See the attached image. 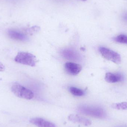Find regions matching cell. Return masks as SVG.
<instances>
[{
    "label": "cell",
    "instance_id": "obj_10",
    "mask_svg": "<svg viewBox=\"0 0 127 127\" xmlns=\"http://www.w3.org/2000/svg\"><path fill=\"white\" fill-rule=\"evenodd\" d=\"M69 92L73 95L76 96H82L85 94L84 91L75 87H70Z\"/></svg>",
    "mask_w": 127,
    "mask_h": 127
},
{
    "label": "cell",
    "instance_id": "obj_16",
    "mask_svg": "<svg viewBox=\"0 0 127 127\" xmlns=\"http://www.w3.org/2000/svg\"><path fill=\"white\" fill-rule=\"evenodd\" d=\"M79 0L82 1H86L87 0Z\"/></svg>",
    "mask_w": 127,
    "mask_h": 127
},
{
    "label": "cell",
    "instance_id": "obj_13",
    "mask_svg": "<svg viewBox=\"0 0 127 127\" xmlns=\"http://www.w3.org/2000/svg\"><path fill=\"white\" fill-rule=\"evenodd\" d=\"M63 54L65 57L68 59H71L75 58V54L72 51H65L63 53Z\"/></svg>",
    "mask_w": 127,
    "mask_h": 127
},
{
    "label": "cell",
    "instance_id": "obj_4",
    "mask_svg": "<svg viewBox=\"0 0 127 127\" xmlns=\"http://www.w3.org/2000/svg\"><path fill=\"white\" fill-rule=\"evenodd\" d=\"M99 51L102 56L107 60L117 64L121 63V56L116 52L104 47H100Z\"/></svg>",
    "mask_w": 127,
    "mask_h": 127
},
{
    "label": "cell",
    "instance_id": "obj_5",
    "mask_svg": "<svg viewBox=\"0 0 127 127\" xmlns=\"http://www.w3.org/2000/svg\"><path fill=\"white\" fill-rule=\"evenodd\" d=\"M65 69L67 73L72 75L78 74L82 70V66L80 64L74 63L67 62L65 63Z\"/></svg>",
    "mask_w": 127,
    "mask_h": 127
},
{
    "label": "cell",
    "instance_id": "obj_1",
    "mask_svg": "<svg viewBox=\"0 0 127 127\" xmlns=\"http://www.w3.org/2000/svg\"><path fill=\"white\" fill-rule=\"evenodd\" d=\"M78 110L83 114L96 118L104 119L106 117L105 110L99 107L81 106L79 107Z\"/></svg>",
    "mask_w": 127,
    "mask_h": 127
},
{
    "label": "cell",
    "instance_id": "obj_7",
    "mask_svg": "<svg viewBox=\"0 0 127 127\" xmlns=\"http://www.w3.org/2000/svg\"><path fill=\"white\" fill-rule=\"evenodd\" d=\"M69 121L76 123H80L86 126H90L92 124L89 119L78 115H72L68 117Z\"/></svg>",
    "mask_w": 127,
    "mask_h": 127
},
{
    "label": "cell",
    "instance_id": "obj_6",
    "mask_svg": "<svg viewBox=\"0 0 127 127\" xmlns=\"http://www.w3.org/2000/svg\"><path fill=\"white\" fill-rule=\"evenodd\" d=\"M30 122L38 127H57L53 123L41 118L31 119L30 120Z\"/></svg>",
    "mask_w": 127,
    "mask_h": 127
},
{
    "label": "cell",
    "instance_id": "obj_15",
    "mask_svg": "<svg viewBox=\"0 0 127 127\" xmlns=\"http://www.w3.org/2000/svg\"><path fill=\"white\" fill-rule=\"evenodd\" d=\"M5 66L3 64L0 62V72H3L5 70Z\"/></svg>",
    "mask_w": 127,
    "mask_h": 127
},
{
    "label": "cell",
    "instance_id": "obj_8",
    "mask_svg": "<svg viewBox=\"0 0 127 127\" xmlns=\"http://www.w3.org/2000/svg\"><path fill=\"white\" fill-rule=\"evenodd\" d=\"M105 79L107 82L110 83H115L122 81L123 79V77L119 73H112L108 72L106 74Z\"/></svg>",
    "mask_w": 127,
    "mask_h": 127
},
{
    "label": "cell",
    "instance_id": "obj_3",
    "mask_svg": "<svg viewBox=\"0 0 127 127\" xmlns=\"http://www.w3.org/2000/svg\"><path fill=\"white\" fill-rule=\"evenodd\" d=\"M16 62L31 66H36L37 62L36 57L33 54L26 52H19L14 59Z\"/></svg>",
    "mask_w": 127,
    "mask_h": 127
},
{
    "label": "cell",
    "instance_id": "obj_2",
    "mask_svg": "<svg viewBox=\"0 0 127 127\" xmlns=\"http://www.w3.org/2000/svg\"><path fill=\"white\" fill-rule=\"evenodd\" d=\"M11 91L17 97L26 100H31L33 98V93L28 88L18 83H15L11 87Z\"/></svg>",
    "mask_w": 127,
    "mask_h": 127
},
{
    "label": "cell",
    "instance_id": "obj_12",
    "mask_svg": "<svg viewBox=\"0 0 127 127\" xmlns=\"http://www.w3.org/2000/svg\"><path fill=\"white\" fill-rule=\"evenodd\" d=\"M114 40L117 42L127 44V36L126 35H119L115 38Z\"/></svg>",
    "mask_w": 127,
    "mask_h": 127
},
{
    "label": "cell",
    "instance_id": "obj_11",
    "mask_svg": "<svg viewBox=\"0 0 127 127\" xmlns=\"http://www.w3.org/2000/svg\"><path fill=\"white\" fill-rule=\"evenodd\" d=\"M112 107L116 109L127 110V103L126 102L117 103L112 104Z\"/></svg>",
    "mask_w": 127,
    "mask_h": 127
},
{
    "label": "cell",
    "instance_id": "obj_14",
    "mask_svg": "<svg viewBox=\"0 0 127 127\" xmlns=\"http://www.w3.org/2000/svg\"><path fill=\"white\" fill-rule=\"evenodd\" d=\"M40 30V28L38 26H34L30 28L28 30V32L30 33V34H32V33H36L38 32Z\"/></svg>",
    "mask_w": 127,
    "mask_h": 127
},
{
    "label": "cell",
    "instance_id": "obj_9",
    "mask_svg": "<svg viewBox=\"0 0 127 127\" xmlns=\"http://www.w3.org/2000/svg\"><path fill=\"white\" fill-rule=\"evenodd\" d=\"M9 37L14 40L25 41L27 40V36L21 32L15 30H10L8 32Z\"/></svg>",
    "mask_w": 127,
    "mask_h": 127
}]
</instances>
